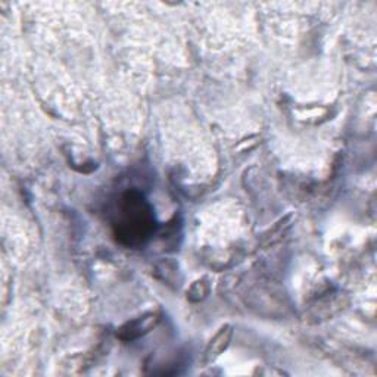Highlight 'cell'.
<instances>
[{"mask_svg": "<svg viewBox=\"0 0 377 377\" xmlns=\"http://www.w3.org/2000/svg\"><path fill=\"white\" fill-rule=\"evenodd\" d=\"M123 221L118 223L120 233L128 237V241L137 239L143 242V239L151 234L154 229V218L149 206L145 204L141 195H127L121 204Z\"/></svg>", "mask_w": 377, "mask_h": 377, "instance_id": "6da1fadb", "label": "cell"}, {"mask_svg": "<svg viewBox=\"0 0 377 377\" xmlns=\"http://www.w3.org/2000/svg\"><path fill=\"white\" fill-rule=\"evenodd\" d=\"M160 321H161L160 314L147 313V314L137 317V319H134L132 321H127L125 324H123L120 329H118L117 336L120 337L121 341H134V339H137V337L145 336L146 333L155 329L156 324Z\"/></svg>", "mask_w": 377, "mask_h": 377, "instance_id": "7a4b0ae2", "label": "cell"}, {"mask_svg": "<svg viewBox=\"0 0 377 377\" xmlns=\"http://www.w3.org/2000/svg\"><path fill=\"white\" fill-rule=\"evenodd\" d=\"M232 337H233V327L230 324H224L210 341V343L206 345L204 356H202V363L204 364L214 363L218 356L229 348Z\"/></svg>", "mask_w": 377, "mask_h": 377, "instance_id": "3957f363", "label": "cell"}, {"mask_svg": "<svg viewBox=\"0 0 377 377\" xmlns=\"http://www.w3.org/2000/svg\"><path fill=\"white\" fill-rule=\"evenodd\" d=\"M342 308H343L342 295H335L332 297H326V300L317 304L313 317L315 320H327L329 317L339 313Z\"/></svg>", "mask_w": 377, "mask_h": 377, "instance_id": "277c9868", "label": "cell"}, {"mask_svg": "<svg viewBox=\"0 0 377 377\" xmlns=\"http://www.w3.org/2000/svg\"><path fill=\"white\" fill-rule=\"evenodd\" d=\"M208 293H210V283H208V280L204 277V279L196 280L191 286V289L187 291V300L192 302H199L205 300Z\"/></svg>", "mask_w": 377, "mask_h": 377, "instance_id": "5b68a950", "label": "cell"}, {"mask_svg": "<svg viewBox=\"0 0 377 377\" xmlns=\"http://www.w3.org/2000/svg\"><path fill=\"white\" fill-rule=\"evenodd\" d=\"M156 271L160 273L161 279L167 283V284H177L175 280L178 282V265L173 261H167V263H161L158 265Z\"/></svg>", "mask_w": 377, "mask_h": 377, "instance_id": "8992f818", "label": "cell"}]
</instances>
